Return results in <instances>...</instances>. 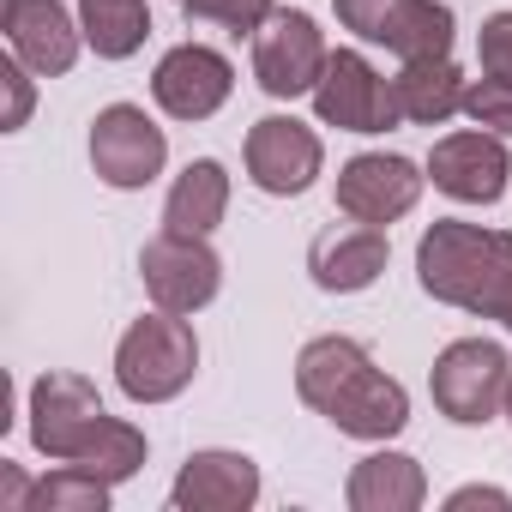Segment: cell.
I'll return each instance as SVG.
<instances>
[{"instance_id":"6da1fadb","label":"cell","mask_w":512,"mask_h":512,"mask_svg":"<svg viewBox=\"0 0 512 512\" xmlns=\"http://www.w3.org/2000/svg\"><path fill=\"white\" fill-rule=\"evenodd\" d=\"M296 392H302L308 410H320L350 440H392L410 422V392L386 368H374V356L356 338H344V332L302 344Z\"/></svg>"},{"instance_id":"7a4b0ae2","label":"cell","mask_w":512,"mask_h":512,"mask_svg":"<svg viewBox=\"0 0 512 512\" xmlns=\"http://www.w3.org/2000/svg\"><path fill=\"white\" fill-rule=\"evenodd\" d=\"M416 284L434 302L482 314V320H500L512 332V235L440 217L416 241Z\"/></svg>"},{"instance_id":"3957f363","label":"cell","mask_w":512,"mask_h":512,"mask_svg":"<svg viewBox=\"0 0 512 512\" xmlns=\"http://www.w3.org/2000/svg\"><path fill=\"white\" fill-rule=\"evenodd\" d=\"M193 374H199V338L169 308L139 314L115 344V386L133 404H169L193 386Z\"/></svg>"},{"instance_id":"277c9868","label":"cell","mask_w":512,"mask_h":512,"mask_svg":"<svg viewBox=\"0 0 512 512\" xmlns=\"http://www.w3.org/2000/svg\"><path fill=\"white\" fill-rule=\"evenodd\" d=\"M506 386H512V362L500 344L488 338H458L434 356L428 368V392H434V410L458 428H482L506 410Z\"/></svg>"},{"instance_id":"5b68a950","label":"cell","mask_w":512,"mask_h":512,"mask_svg":"<svg viewBox=\"0 0 512 512\" xmlns=\"http://www.w3.org/2000/svg\"><path fill=\"white\" fill-rule=\"evenodd\" d=\"M332 7H338L344 31L392 49L398 61L452 55V37H458V19H452L446 0H332Z\"/></svg>"},{"instance_id":"8992f818","label":"cell","mask_w":512,"mask_h":512,"mask_svg":"<svg viewBox=\"0 0 512 512\" xmlns=\"http://www.w3.org/2000/svg\"><path fill=\"white\" fill-rule=\"evenodd\" d=\"M326 61H332L326 31H320L308 13H296V7L272 13V19L260 25V37H253V79H260V91L278 97V103L314 97Z\"/></svg>"},{"instance_id":"52a82bcc","label":"cell","mask_w":512,"mask_h":512,"mask_svg":"<svg viewBox=\"0 0 512 512\" xmlns=\"http://www.w3.org/2000/svg\"><path fill=\"white\" fill-rule=\"evenodd\" d=\"M163 163H169V139L139 103L97 109V121H91V169H97V181H109L121 193H139V187H151L163 175Z\"/></svg>"},{"instance_id":"ba28073f","label":"cell","mask_w":512,"mask_h":512,"mask_svg":"<svg viewBox=\"0 0 512 512\" xmlns=\"http://www.w3.org/2000/svg\"><path fill=\"white\" fill-rule=\"evenodd\" d=\"M139 278H145V290H151L157 308H169V314H199V308L217 302V290H223V260L211 253L205 235H175V229H163V235L145 241V253H139Z\"/></svg>"},{"instance_id":"9c48e42d","label":"cell","mask_w":512,"mask_h":512,"mask_svg":"<svg viewBox=\"0 0 512 512\" xmlns=\"http://www.w3.org/2000/svg\"><path fill=\"white\" fill-rule=\"evenodd\" d=\"M103 392L85 374H43L31 386V446L55 464H79L91 434L103 428Z\"/></svg>"},{"instance_id":"30bf717a","label":"cell","mask_w":512,"mask_h":512,"mask_svg":"<svg viewBox=\"0 0 512 512\" xmlns=\"http://www.w3.org/2000/svg\"><path fill=\"white\" fill-rule=\"evenodd\" d=\"M326 169V145L308 121L296 115H266L247 127V181L272 193V199H296L320 181Z\"/></svg>"},{"instance_id":"8fae6325","label":"cell","mask_w":512,"mask_h":512,"mask_svg":"<svg viewBox=\"0 0 512 512\" xmlns=\"http://www.w3.org/2000/svg\"><path fill=\"white\" fill-rule=\"evenodd\" d=\"M314 115L338 133H386L398 127V103H392V79H380L368 67V55L338 49L314 85Z\"/></svg>"},{"instance_id":"7c38bea8","label":"cell","mask_w":512,"mask_h":512,"mask_svg":"<svg viewBox=\"0 0 512 512\" xmlns=\"http://www.w3.org/2000/svg\"><path fill=\"white\" fill-rule=\"evenodd\" d=\"M422 181L428 175L410 157H398V151H362V157H350L338 169V211L356 217V223H380L386 229V223H398V217L416 211Z\"/></svg>"},{"instance_id":"4fadbf2b","label":"cell","mask_w":512,"mask_h":512,"mask_svg":"<svg viewBox=\"0 0 512 512\" xmlns=\"http://www.w3.org/2000/svg\"><path fill=\"white\" fill-rule=\"evenodd\" d=\"M229 91H235V67L205 43L169 49L157 61V73H151V97H157V109L169 121H211L229 103Z\"/></svg>"},{"instance_id":"5bb4252c","label":"cell","mask_w":512,"mask_h":512,"mask_svg":"<svg viewBox=\"0 0 512 512\" xmlns=\"http://www.w3.org/2000/svg\"><path fill=\"white\" fill-rule=\"evenodd\" d=\"M0 31H7L13 55L37 79L73 73V61L85 49V25L61 7V0H0Z\"/></svg>"},{"instance_id":"9a60e30c","label":"cell","mask_w":512,"mask_h":512,"mask_svg":"<svg viewBox=\"0 0 512 512\" xmlns=\"http://www.w3.org/2000/svg\"><path fill=\"white\" fill-rule=\"evenodd\" d=\"M506 175H512V157L500 145V133H446L434 151H428V181L458 199V205H494L506 193Z\"/></svg>"},{"instance_id":"2e32d148","label":"cell","mask_w":512,"mask_h":512,"mask_svg":"<svg viewBox=\"0 0 512 512\" xmlns=\"http://www.w3.org/2000/svg\"><path fill=\"white\" fill-rule=\"evenodd\" d=\"M386 260H392L386 229L380 223H356V217L338 223V229H320L314 247H308V272H314V284L326 296H356V290L380 284Z\"/></svg>"},{"instance_id":"e0dca14e","label":"cell","mask_w":512,"mask_h":512,"mask_svg":"<svg viewBox=\"0 0 512 512\" xmlns=\"http://www.w3.org/2000/svg\"><path fill=\"white\" fill-rule=\"evenodd\" d=\"M253 500H260V464H253L247 452H193L169 488V506L175 512H247Z\"/></svg>"},{"instance_id":"ac0fdd59","label":"cell","mask_w":512,"mask_h":512,"mask_svg":"<svg viewBox=\"0 0 512 512\" xmlns=\"http://www.w3.org/2000/svg\"><path fill=\"white\" fill-rule=\"evenodd\" d=\"M350 512H416L428 500V476L410 452H368L344 482Z\"/></svg>"},{"instance_id":"d6986e66","label":"cell","mask_w":512,"mask_h":512,"mask_svg":"<svg viewBox=\"0 0 512 512\" xmlns=\"http://www.w3.org/2000/svg\"><path fill=\"white\" fill-rule=\"evenodd\" d=\"M464 73L452 67V55H434V61H404V73L392 79V103H398V121H416V127H440L464 109Z\"/></svg>"},{"instance_id":"ffe728a7","label":"cell","mask_w":512,"mask_h":512,"mask_svg":"<svg viewBox=\"0 0 512 512\" xmlns=\"http://www.w3.org/2000/svg\"><path fill=\"white\" fill-rule=\"evenodd\" d=\"M223 211H229V169L217 157H193L175 175L169 199H163V229H175V235H211L223 223Z\"/></svg>"},{"instance_id":"44dd1931","label":"cell","mask_w":512,"mask_h":512,"mask_svg":"<svg viewBox=\"0 0 512 512\" xmlns=\"http://www.w3.org/2000/svg\"><path fill=\"white\" fill-rule=\"evenodd\" d=\"M79 25L103 61H127L151 37V7L145 0H79Z\"/></svg>"},{"instance_id":"7402d4cb","label":"cell","mask_w":512,"mask_h":512,"mask_svg":"<svg viewBox=\"0 0 512 512\" xmlns=\"http://www.w3.org/2000/svg\"><path fill=\"white\" fill-rule=\"evenodd\" d=\"M79 470L103 476V482H127L145 470V434L121 416H103V428L91 434V446L79 452Z\"/></svg>"},{"instance_id":"603a6c76","label":"cell","mask_w":512,"mask_h":512,"mask_svg":"<svg viewBox=\"0 0 512 512\" xmlns=\"http://www.w3.org/2000/svg\"><path fill=\"white\" fill-rule=\"evenodd\" d=\"M109 488L115 482H103V476H91L79 464H61V470H49L31 488V506L25 512H109Z\"/></svg>"},{"instance_id":"cb8c5ba5","label":"cell","mask_w":512,"mask_h":512,"mask_svg":"<svg viewBox=\"0 0 512 512\" xmlns=\"http://www.w3.org/2000/svg\"><path fill=\"white\" fill-rule=\"evenodd\" d=\"M181 13L199 25H223L229 37H260V25L278 13V0H181Z\"/></svg>"},{"instance_id":"d4e9b609","label":"cell","mask_w":512,"mask_h":512,"mask_svg":"<svg viewBox=\"0 0 512 512\" xmlns=\"http://www.w3.org/2000/svg\"><path fill=\"white\" fill-rule=\"evenodd\" d=\"M464 115L476 121V127H488V133H500V139H512V79H476L470 91H464Z\"/></svg>"},{"instance_id":"484cf974","label":"cell","mask_w":512,"mask_h":512,"mask_svg":"<svg viewBox=\"0 0 512 512\" xmlns=\"http://www.w3.org/2000/svg\"><path fill=\"white\" fill-rule=\"evenodd\" d=\"M476 61H482V73H488V79H512V13H494V19H482Z\"/></svg>"},{"instance_id":"4316f807","label":"cell","mask_w":512,"mask_h":512,"mask_svg":"<svg viewBox=\"0 0 512 512\" xmlns=\"http://www.w3.org/2000/svg\"><path fill=\"white\" fill-rule=\"evenodd\" d=\"M0 85H7V115H0V127L7 133H19L25 121H31V103H37V91H31V67L13 55V61H0Z\"/></svg>"},{"instance_id":"83f0119b","label":"cell","mask_w":512,"mask_h":512,"mask_svg":"<svg viewBox=\"0 0 512 512\" xmlns=\"http://www.w3.org/2000/svg\"><path fill=\"white\" fill-rule=\"evenodd\" d=\"M446 506H452V512H464V506H494V512H506L512 494H506V488H482V482H470V488H452Z\"/></svg>"},{"instance_id":"f1b7e54d","label":"cell","mask_w":512,"mask_h":512,"mask_svg":"<svg viewBox=\"0 0 512 512\" xmlns=\"http://www.w3.org/2000/svg\"><path fill=\"white\" fill-rule=\"evenodd\" d=\"M506 416H512V386H506Z\"/></svg>"}]
</instances>
